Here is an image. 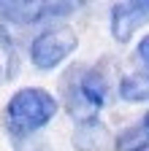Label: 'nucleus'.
<instances>
[{
  "mask_svg": "<svg viewBox=\"0 0 149 151\" xmlns=\"http://www.w3.org/2000/svg\"><path fill=\"white\" fill-rule=\"evenodd\" d=\"M60 94L65 100V108L76 124L98 119V111L106 105L108 84L103 78L100 68L89 65H73L60 78Z\"/></svg>",
  "mask_w": 149,
  "mask_h": 151,
  "instance_id": "f257e3e1",
  "label": "nucleus"
},
{
  "mask_svg": "<svg viewBox=\"0 0 149 151\" xmlns=\"http://www.w3.org/2000/svg\"><path fill=\"white\" fill-rule=\"evenodd\" d=\"M54 113H57V97L41 86H25L11 94L3 111V127L14 140H27L38 129H44Z\"/></svg>",
  "mask_w": 149,
  "mask_h": 151,
  "instance_id": "f03ea898",
  "label": "nucleus"
},
{
  "mask_svg": "<svg viewBox=\"0 0 149 151\" xmlns=\"http://www.w3.org/2000/svg\"><path fill=\"white\" fill-rule=\"evenodd\" d=\"M79 49V38L71 27H49L30 43V62L38 70H54Z\"/></svg>",
  "mask_w": 149,
  "mask_h": 151,
  "instance_id": "7ed1b4c3",
  "label": "nucleus"
},
{
  "mask_svg": "<svg viewBox=\"0 0 149 151\" xmlns=\"http://www.w3.org/2000/svg\"><path fill=\"white\" fill-rule=\"evenodd\" d=\"M79 3H38V0H6L0 3V19H6L11 24H35L46 22L54 16H65L76 8Z\"/></svg>",
  "mask_w": 149,
  "mask_h": 151,
  "instance_id": "20e7f679",
  "label": "nucleus"
},
{
  "mask_svg": "<svg viewBox=\"0 0 149 151\" xmlns=\"http://www.w3.org/2000/svg\"><path fill=\"white\" fill-rule=\"evenodd\" d=\"M149 22V0H125L111 6V35L119 43H127L130 35H136Z\"/></svg>",
  "mask_w": 149,
  "mask_h": 151,
  "instance_id": "39448f33",
  "label": "nucleus"
},
{
  "mask_svg": "<svg viewBox=\"0 0 149 151\" xmlns=\"http://www.w3.org/2000/svg\"><path fill=\"white\" fill-rule=\"evenodd\" d=\"M73 146H76V151H114V135L100 119H92V122L76 124Z\"/></svg>",
  "mask_w": 149,
  "mask_h": 151,
  "instance_id": "423d86ee",
  "label": "nucleus"
},
{
  "mask_svg": "<svg viewBox=\"0 0 149 151\" xmlns=\"http://www.w3.org/2000/svg\"><path fill=\"white\" fill-rule=\"evenodd\" d=\"M149 146V111L144 113V119L133 127L122 129L114 138V148L117 151H141Z\"/></svg>",
  "mask_w": 149,
  "mask_h": 151,
  "instance_id": "0eeeda50",
  "label": "nucleus"
},
{
  "mask_svg": "<svg viewBox=\"0 0 149 151\" xmlns=\"http://www.w3.org/2000/svg\"><path fill=\"white\" fill-rule=\"evenodd\" d=\"M119 97L125 103H146L149 100V73H127V76H122Z\"/></svg>",
  "mask_w": 149,
  "mask_h": 151,
  "instance_id": "6e6552de",
  "label": "nucleus"
},
{
  "mask_svg": "<svg viewBox=\"0 0 149 151\" xmlns=\"http://www.w3.org/2000/svg\"><path fill=\"white\" fill-rule=\"evenodd\" d=\"M136 57L141 60V65H144L146 73H149V35H144L141 41H138V46H136Z\"/></svg>",
  "mask_w": 149,
  "mask_h": 151,
  "instance_id": "1a4fd4ad",
  "label": "nucleus"
},
{
  "mask_svg": "<svg viewBox=\"0 0 149 151\" xmlns=\"http://www.w3.org/2000/svg\"><path fill=\"white\" fill-rule=\"evenodd\" d=\"M16 151H49V146L44 140H25V143H19Z\"/></svg>",
  "mask_w": 149,
  "mask_h": 151,
  "instance_id": "9d476101",
  "label": "nucleus"
},
{
  "mask_svg": "<svg viewBox=\"0 0 149 151\" xmlns=\"http://www.w3.org/2000/svg\"><path fill=\"white\" fill-rule=\"evenodd\" d=\"M141 151H149V146H146V148H141Z\"/></svg>",
  "mask_w": 149,
  "mask_h": 151,
  "instance_id": "9b49d317",
  "label": "nucleus"
}]
</instances>
